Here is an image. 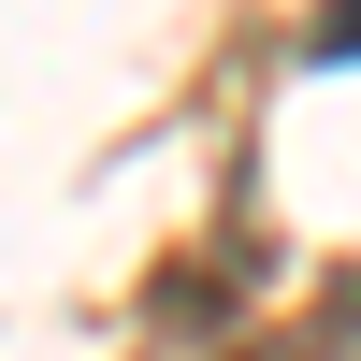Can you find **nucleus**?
<instances>
[{
  "label": "nucleus",
  "mask_w": 361,
  "mask_h": 361,
  "mask_svg": "<svg viewBox=\"0 0 361 361\" xmlns=\"http://www.w3.org/2000/svg\"><path fill=\"white\" fill-rule=\"evenodd\" d=\"M231 361H361V275H333L318 318H289V333H260V347H231Z\"/></svg>",
  "instance_id": "obj_1"
},
{
  "label": "nucleus",
  "mask_w": 361,
  "mask_h": 361,
  "mask_svg": "<svg viewBox=\"0 0 361 361\" xmlns=\"http://www.w3.org/2000/svg\"><path fill=\"white\" fill-rule=\"evenodd\" d=\"M318 58H361V0H318Z\"/></svg>",
  "instance_id": "obj_2"
}]
</instances>
